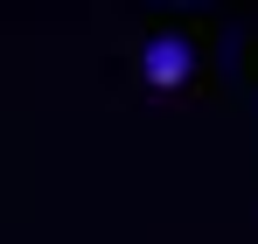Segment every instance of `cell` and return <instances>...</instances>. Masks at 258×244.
<instances>
[{"label": "cell", "mask_w": 258, "mask_h": 244, "mask_svg": "<svg viewBox=\"0 0 258 244\" xmlns=\"http://www.w3.org/2000/svg\"><path fill=\"white\" fill-rule=\"evenodd\" d=\"M140 91L161 98V105L196 91V42L181 35V28H154V35L140 42Z\"/></svg>", "instance_id": "6da1fadb"}]
</instances>
